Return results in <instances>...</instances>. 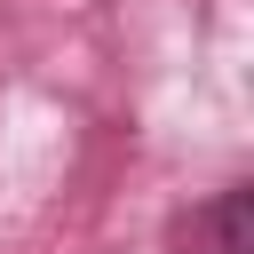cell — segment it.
<instances>
[{"label": "cell", "instance_id": "obj_1", "mask_svg": "<svg viewBox=\"0 0 254 254\" xmlns=\"http://www.w3.org/2000/svg\"><path fill=\"white\" fill-rule=\"evenodd\" d=\"M246 214H254V190H246V183H230V190L214 198V214H206V230H214V254H254V238H246Z\"/></svg>", "mask_w": 254, "mask_h": 254}]
</instances>
